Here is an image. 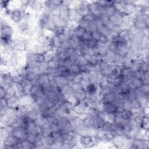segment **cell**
Returning <instances> with one entry per match:
<instances>
[{
	"label": "cell",
	"instance_id": "6da1fadb",
	"mask_svg": "<svg viewBox=\"0 0 149 149\" xmlns=\"http://www.w3.org/2000/svg\"><path fill=\"white\" fill-rule=\"evenodd\" d=\"M96 136L89 134L79 135L78 137V145L80 148H89L97 147L99 144Z\"/></svg>",
	"mask_w": 149,
	"mask_h": 149
},
{
	"label": "cell",
	"instance_id": "7a4b0ae2",
	"mask_svg": "<svg viewBox=\"0 0 149 149\" xmlns=\"http://www.w3.org/2000/svg\"><path fill=\"white\" fill-rule=\"evenodd\" d=\"M115 137L113 133L109 130L100 129L97 131L96 137L100 143L108 144L112 142Z\"/></svg>",
	"mask_w": 149,
	"mask_h": 149
},
{
	"label": "cell",
	"instance_id": "3957f363",
	"mask_svg": "<svg viewBox=\"0 0 149 149\" xmlns=\"http://www.w3.org/2000/svg\"><path fill=\"white\" fill-rule=\"evenodd\" d=\"M12 134L8 135L3 139L0 140V148L1 149H14L16 148V145L19 141Z\"/></svg>",
	"mask_w": 149,
	"mask_h": 149
},
{
	"label": "cell",
	"instance_id": "277c9868",
	"mask_svg": "<svg viewBox=\"0 0 149 149\" xmlns=\"http://www.w3.org/2000/svg\"><path fill=\"white\" fill-rule=\"evenodd\" d=\"M89 107V103L87 100L83 101H77L74 104H73L72 111L77 116H80L83 114L87 113Z\"/></svg>",
	"mask_w": 149,
	"mask_h": 149
},
{
	"label": "cell",
	"instance_id": "5b68a950",
	"mask_svg": "<svg viewBox=\"0 0 149 149\" xmlns=\"http://www.w3.org/2000/svg\"><path fill=\"white\" fill-rule=\"evenodd\" d=\"M8 107L10 109L16 110L20 104V98L15 93L6 98Z\"/></svg>",
	"mask_w": 149,
	"mask_h": 149
},
{
	"label": "cell",
	"instance_id": "8992f818",
	"mask_svg": "<svg viewBox=\"0 0 149 149\" xmlns=\"http://www.w3.org/2000/svg\"><path fill=\"white\" fill-rule=\"evenodd\" d=\"M129 139L126 136H116L113 137L112 143L116 148H124L126 142Z\"/></svg>",
	"mask_w": 149,
	"mask_h": 149
},
{
	"label": "cell",
	"instance_id": "52a82bcc",
	"mask_svg": "<svg viewBox=\"0 0 149 149\" xmlns=\"http://www.w3.org/2000/svg\"><path fill=\"white\" fill-rule=\"evenodd\" d=\"M9 19L15 26L22 22V12L20 9H16L11 10L9 15Z\"/></svg>",
	"mask_w": 149,
	"mask_h": 149
},
{
	"label": "cell",
	"instance_id": "ba28073f",
	"mask_svg": "<svg viewBox=\"0 0 149 149\" xmlns=\"http://www.w3.org/2000/svg\"><path fill=\"white\" fill-rule=\"evenodd\" d=\"M29 6L31 8L32 12L35 13H40L44 9V1H29Z\"/></svg>",
	"mask_w": 149,
	"mask_h": 149
},
{
	"label": "cell",
	"instance_id": "9c48e42d",
	"mask_svg": "<svg viewBox=\"0 0 149 149\" xmlns=\"http://www.w3.org/2000/svg\"><path fill=\"white\" fill-rule=\"evenodd\" d=\"M68 12H69V8L62 4L58 8V12L57 15L61 20H62L63 21L68 23L69 22Z\"/></svg>",
	"mask_w": 149,
	"mask_h": 149
},
{
	"label": "cell",
	"instance_id": "30bf717a",
	"mask_svg": "<svg viewBox=\"0 0 149 149\" xmlns=\"http://www.w3.org/2000/svg\"><path fill=\"white\" fill-rule=\"evenodd\" d=\"M27 132L21 127H13L12 132V134L18 140H23L26 139Z\"/></svg>",
	"mask_w": 149,
	"mask_h": 149
},
{
	"label": "cell",
	"instance_id": "8fae6325",
	"mask_svg": "<svg viewBox=\"0 0 149 149\" xmlns=\"http://www.w3.org/2000/svg\"><path fill=\"white\" fill-rule=\"evenodd\" d=\"M130 47L128 42L124 44H120L116 46V54L118 56L120 57H126L129 51Z\"/></svg>",
	"mask_w": 149,
	"mask_h": 149
},
{
	"label": "cell",
	"instance_id": "7c38bea8",
	"mask_svg": "<svg viewBox=\"0 0 149 149\" xmlns=\"http://www.w3.org/2000/svg\"><path fill=\"white\" fill-rule=\"evenodd\" d=\"M16 148H20V149H34L36 148V145L33 144L26 139L23 140H19L16 145Z\"/></svg>",
	"mask_w": 149,
	"mask_h": 149
},
{
	"label": "cell",
	"instance_id": "4fadbf2b",
	"mask_svg": "<svg viewBox=\"0 0 149 149\" xmlns=\"http://www.w3.org/2000/svg\"><path fill=\"white\" fill-rule=\"evenodd\" d=\"M119 77L122 80L131 79L133 77V72L129 68H122L120 70Z\"/></svg>",
	"mask_w": 149,
	"mask_h": 149
},
{
	"label": "cell",
	"instance_id": "5bb4252c",
	"mask_svg": "<svg viewBox=\"0 0 149 149\" xmlns=\"http://www.w3.org/2000/svg\"><path fill=\"white\" fill-rule=\"evenodd\" d=\"M74 97L76 101H83L87 99V93L84 88L74 91Z\"/></svg>",
	"mask_w": 149,
	"mask_h": 149
},
{
	"label": "cell",
	"instance_id": "9a60e30c",
	"mask_svg": "<svg viewBox=\"0 0 149 149\" xmlns=\"http://www.w3.org/2000/svg\"><path fill=\"white\" fill-rule=\"evenodd\" d=\"M102 112L105 113H116V107L112 102L102 103Z\"/></svg>",
	"mask_w": 149,
	"mask_h": 149
},
{
	"label": "cell",
	"instance_id": "2e32d148",
	"mask_svg": "<svg viewBox=\"0 0 149 149\" xmlns=\"http://www.w3.org/2000/svg\"><path fill=\"white\" fill-rule=\"evenodd\" d=\"M84 88L87 93V95L95 94L97 93L98 90V86L91 83H89L87 84Z\"/></svg>",
	"mask_w": 149,
	"mask_h": 149
},
{
	"label": "cell",
	"instance_id": "e0dca14e",
	"mask_svg": "<svg viewBox=\"0 0 149 149\" xmlns=\"http://www.w3.org/2000/svg\"><path fill=\"white\" fill-rule=\"evenodd\" d=\"M116 94L113 91H110L104 94L101 100L102 103H108L113 102L116 98Z\"/></svg>",
	"mask_w": 149,
	"mask_h": 149
},
{
	"label": "cell",
	"instance_id": "ac0fdd59",
	"mask_svg": "<svg viewBox=\"0 0 149 149\" xmlns=\"http://www.w3.org/2000/svg\"><path fill=\"white\" fill-rule=\"evenodd\" d=\"M132 26L138 30H142L146 27H149V23L138 19H135L132 23Z\"/></svg>",
	"mask_w": 149,
	"mask_h": 149
},
{
	"label": "cell",
	"instance_id": "d6986e66",
	"mask_svg": "<svg viewBox=\"0 0 149 149\" xmlns=\"http://www.w3.org/2000/svg\"><path fill=\"white\" fill-rule=\"evenodd\" d=\"M132 33L129 29H120L118 33V35L126 42H128Z\"/></svg>",
	"mask_w": 149,
	"mask_h": 149
},
{
	"label": "cell",
	"instance_id": "ffe728a7",
	"mask_svg": "<svg viewBox=\"0 0 149 149\" xmlns=\"http://www.w3.org/2000/svg\"><path fill=\"white\" fill-rule=\"evenodd\" d=\"M55 80L59 88H62L63 87L69 84V82L66 79L62 76H56V77H55Z\"/></svg>",
	"mask_w": 149,
	"mask_h": 149
},
{
	"label": "cell",
	"instance_id": "44dd1931",
	"mask_svg": "<svg viewBox=\"0 0 149 149\" xmlns=\"http://www.w3.org/2000/svg\"><path fill=\"white\" fill-rule=\"evenodd\" d=\"M119 113V115L123 118L126 120H130L131 118L133 115V112L131 110H127V109H124L121 112H117Z\"/></svg>",
	"mask_w": 149,
	"mask_h": 149
},
{
	"label": "cell",
	"instance_id": "7402d4cb",
	"mask_svg": "<svg viewBox=\"0 0 149 149\" xmlns=\"http://www.w3.org/2000/svg\"><path fill=\"white\" fill-rule=\"evenodd\" d=\"M140 128L146 130H149V118L148 115H144L142 120L140 124Z\"/></svg>",
	"mask_w": 149,
	"mask_h": 149
},
{
	"label": "cell",
	"instance_id": "603a6c76",
	"mask_svg": "<svg viewBox=\"0 0 149 149\" xmlns=\"http://www.w3.org/2000/svg\"><path fill=\"white\" fill-rule=\"evenodd\" d=\"M86 31V30L84 29L77 26V27L74 30H73L72 35L73 37L79 38L83 35V34L85 33Z\"/></svg>",
	"mask_w": 149,
	"mask_h": 149
},
{
	"label": "cell",
	"instance_id": "cb8c5ba5",
	"mask_svg": "<svg viewBox=\"0 0 149 149\" xmlns=\"http://www.w3.org/2000/svg\"><path fill=\"white\" fill-rule=\"evenodd\" d=\"M48 36H46L43 32L40 34L38 37H37L36 42H37V44H39V45H44V44H47V40H48Z\"/></svg>",
	"mask_w": 149,
	"mask_h": 149
},
{
	"label": "cell",
	"instance_id": "d4e9b609",
	"mask_svg": "<svg viewBox=\"0 0 149 149\" xmlns=\"http://www.w3.org/2000/svg\"><path fill=\"white\" fill-rule=\"evenodd\" d=\"M44 56H45V59L46 62H48L53 60L55 56V50H50L46 52L45 53H44Z\"/></svg>",
	"mask_w": 149,
	"mask_h": 149
},
{
	"label": "cell",
	"instance_id": "484cf974",
	"mask_svg": "<svg viewBox=\"0 0 149 149\" xmlns=\"http://www.w3.org/2000/svg\"><path fill=\"white\" fill-rule=\"evenodd\" d=\"M34 61L38 64H41L45 62L44 54L42 53H36L34 56Z\"/></svg>",
	"mask_w": 149,
	"mask_h": 149
},
{
	"label": "cell",
	"instance_id": "4316f807",
	"mask_svg": "<svg viewBox=\"0 0 149 149\" xmlns=\"http://www.w3.org/2000/svg\"><path fill=\"white\" fill-rule=\"evenodd\" d=\"M70 72L74 74H77L79 73H81V70H80V67L79 65L76 64V63H73L72 64L70 67H69Z\"/></svg>",
	"mask_w": 149,
	"mask_h": 149
},
{
	"label": "cell",
	"instance_id": "83f0119b",
	"mask_svg": "<svg viewBox=\"0 0 149 149\" xmlns=\"http://www.w3.org/2000/svg\"><path fill=\"white\" fill-rule=\"evenodd\" d=\"M81 19H83L88 23H91V22L95 21L97 19V18L93 14H92L91 13H88L86 14L85 15L81 16Z\"/></svg>",
	"mask_w": 149,
	"mask_h": 149
},
{
	"label": "cell",
	"instance_id": "f1b7e54d",
	"mask_svg": "<svg viewBox=\"0 0 149 149\" xmlns=\"http://www.w3.org/2000/svg\"><path fill=\"white\" fill-rule=\"evenodd\" d=\"M57 27L56 26V24L53 22H52L51 20H50L48 23L46 25L45 27V29L44 30H46L47 31H49L51 33H54V31H55V30L56 29Z\"/></svg>",
	"mask_w": 149,
	"mask_h": 149
},
{
	"label": "cell",
	"instance_id": "f546056e",
	"mask_svg": "<svg viewBox=\"0 0 149 149\" xmlns=\"http://www.w3.org/2000/svg\"><path fill=\"white\" fill-rule=\"evenodd\" d=\"M139 70H140L141 72H142L144 73H147L148 72L149 70V68H148V64L143 62L142 61L141 65H140V69Z\"/></svg>",
	"mask_w": 149,
	"mask_h": 149
},
{
	"label": "cell",
	"instance_id": "4dcf8cb0",
	"mask_svg": "<svg viewBox=\"0 0 149 149\" xmlns=\"http://www.w3.org/2000/svg\"><path fill=\"white\" fill-rule=\"evenodd\" d=\"M98 42L102 44L107 45L109 42V40L107 36H104V35H101V37H100V38Z\"/></svg>",
	"mask_w": 149,
	"mask_h": 149
},
{
	"label": "cell",
	"instance_id": "1f68e13d",
	"mask_svg": "<svg viewBox=\"0 0 149 149\" xmlns=\"http://www.w3.org/2000/svg\"><path fill=\"white\" fill-rule=\"evenodd\" d=\"M0 96L1 98H6L8 96L6 89L2 86H0Z\"/></svg>",
	"mask_w": 149,
	"mask_h": 149
},
{
	"label": "cell",
	"instance_id": "d6a6232c",
	"mask_svg": "<svg viewBox=\"0 0 149 149\" xmlns=\"http://www.w3.org/2000/svg\"><path fill=\"white\" fill-rule=\"evenodd\" d=\"M101 35V34L98 31L91 32V38L97 42L99 41Z\"/></svg>",
	"mask_w": 149,
	"mask_h": 149
},
{
	"label": "cell",
	"instance_id": "836d02e7",
	"mask_svg": "<svg viewBox=\"0 0 149 149\" xmlns=\"http://www.w3.org/2000/svg\"><path fill=\"white\" fill-rule=\"evenodd\" d=\"M73 81L76 82V83H82V82H83L82 73L74 75V79H73Z\"/></svg>",
	"mask_w": 149,
	"mask_h": 149
},
{
	"label": "cell",
	"instance_id": "e575fe53",
	"mask_svg": "<svg viewBox=\"0 0 149 149\" xmlns=\"http://www.w3.org/2000/svg\"><path fill=\"white\" fill-rule=\"evenodd\" d=\"M65 28H66V27H57L56 29L55 30V31H54V34L56 36H59V35L63 34L64 33V31H65Z\"/></svg>",
	"mask_w": 149,
	"mask_h": 149
},
{
	"label": "cell",
	"instance_id": "d590c367",
	"mask_svg": "<svg viewBox=\"0 0 149 149\" xmlns=\"http://www.w3.org/2000/svg\"><path fill=\"white\" fill-rule=\"evenodd\" d=\"M141 31H142V33H143L144 36L147 37H149V27H146L145 29H144Z\"/></svg>",
	"mask_w": 149,
	"mask_h": 149
}]
</instances>
